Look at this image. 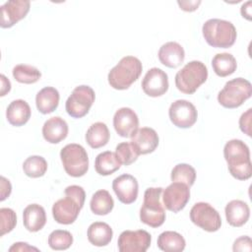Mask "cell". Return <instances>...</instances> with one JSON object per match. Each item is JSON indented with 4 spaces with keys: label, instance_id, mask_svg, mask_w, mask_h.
Segmentation results:
<instances>
[{
    "label": "cell",
    "instance_id": "cell-19",
    "mask_svg": "<svg viewBox=\"0 0 252 252\" xmlns=\"http://www.w3.org/2000/svg\"><path fill=\"white\" fill-rule=\"evenodd\" d=\"M68 131L67 122L59 116L49 118L42 126V136L50 144H58L63 141L67 137Z\"/></svg>",
    "mask_w": 252,
    "mask_h": 252
},
{
    "label": "cell",
    "instance_id": "cell-6",
    "mask_svg": "<svg viewBox=\"0 0 252 252\" xmlns=\"http://www.w3.org/2000/svg\"><path fill=\"white\" fill-rule=\"evenodd\" d=\"M251 94V83L244 78H235L225 83L218 94V101L225 108H236L242 105Z\"/></svg>",
    "mask_w": 252,
    "mask_h": 252
},
{
    "label": "cell",
    "instance_id": "cell-21",
    "mask_svg": "<svg viewBox=\"0 0 252 252\" xmlns=\"http://www.w3.org/2000/svg\"><path fill=\"white\" fill-rule=\"evenodd\" d=\"M224 213L227 222L235 227L245 224L250 217L249 206L241 200H232L228 202L225 206Z\"/></svg>",
    "mask_w": 252,
    "mask_h": 252
},
{
    "label": "cell",
    "instance_id": "cell-40",
    "mask_svg": "<svg viewBox=\"0 0 252 252\" xmlns=\"http://www.w3.org/2000/svg\"><path fill=\"white\" fill-rule=\"evenodd\" d=\"M38 251V249L36 247L31 246L29 245L27 242H16L14 243L10 248L9 251L10 252H16V251H20V252H27V251Z\"/></svg>",
    "mask_w": 252,
    "mask_h": 252
},
{
    "label": "cell",
    "instance_id": "cell-30",
    "mask_svg": "<svg viewBox=\"0 0 252 252\" xmlns=\"http://www.w3.org/2000/svg\"><path fill=\"white\" fill-rule=\"evenodd\" d=\"M91 211L97 216H105L109 214L113 207L114 201L107 190L101 189L96 191L90 202Z\"/></svg>",
    "mask_w": 252,
    "mask_h": 252
},
{
    "label": "cell",
    "instance_id": "cell-31",
    "mask_svg": "<svg viewBox=\"0 0 252 252\" xmlns=\"http://www.w3.org/2000/svg\"><path fill=\"white\" fill-rule=\"evenodd\" d=\"M25 174L32 178H38L45 174L47 170V161L40 156H31L23 163Z\"/></svg>",
    "mask_w": 252,
    "mask_h": 252
},
{
    "label": "cell",
    "instance_id": "cell-2",
    "mask_svg": "<svg viewBox=\"0 0 252 252\" xmlns=\"http://www.w3.org/2000/svg\"><path fill=\"white\" fill-rule=\"evenodd\" d=\"M207 43L216 48H228L235 42L237 32L233 24L221 19H210L202 27Z\"/></svg>",
    "mask_w": 252,
    "mask_h": 252
},
{
    "label": "cell",
    "instance_id": "cell-43",
    "mask_svg": "<svg viewBox=\"0 0 252 252\" xmlns=\"http://www.w3.org/2000/svg\"><path fill=\"white\" fill-rule=\"evenodd\" d=\"M0 78H1V93H0V95L4 96L7 93L10 92V90H11V83L5 77V75H3V74L0 76Z\"/></svg>",
    "mask_w": 252,
    "mask_h": 252
},
{
    "label": "cell",
    "instance_id": "cell-5",
    "mask_svg": "<svg viewBox=\"0 0 252 252\" xmlns=\"http://www.w3.org/2000/svg\"><path fill=\"white\" fill-rule=\"evenodd\" d=\"M208 69L197 60L190 61L175 75V86L183 94H192L207 81Z\"/></svg>",
    "mask_w": 252,
    "mask_h": 252
},
{
    "label": "cell",
    "instance_id": "cell-41",
    "mask_svg": "<svg viewBox=\"0 0 252 252\" xmlns=\"http://www.w3.org/2000/svg\"><path fill=\"white\" fill-rule=\"evenodd\" d=\"M12 191V186L10 181L5 178L4 176H1V201H4L5 199H7Z\"/></svg>",
    "mask_w": 252,
    "mask_h": 252
},
{
    "label": "cell",
    "instance_id": "cell-13",
    "mask_svg": "<svg viewBox=\"0 0 252 252\" xmlns=\"http://www.w3.org/2000/svg\"><path fill=\"white\" fill-rule=\"evenodd\" d=\"M142 89L144 93L152 97L164 94L168 90V76L159 68H151L142 81Z\"/></svg>",
    "mask_w": 252,
    "mask_h": 252
},
{
    "label": "cell",
    "instance_id": "cell-22",
    "mask_svg": "<svg viewBox=\"0 0 252 252\" xmlns=\"http://www.w3.org/2000/svg\"><path fill=\"white\" fill-rule=\"evenodd\" d=\"M23 223L31 232L40 230L46 223V214L43 207L38 204L27 206L23 212Z\"/></svg>",
    "mask_w": 252,
    "mask_h": 252
},
{
    "label": "cell",
    "instance_id": "cell-9",
    "mask_svg": "<svg viewBox=\"0 0 252 252\" xmlns=\"http://www.w3.org/2000/svg\"><path fill=\"white\" fill-rule=\"evenodd\" d=\"M190 220L202 229L215 232L220 228L221 219L218 211L209 203H196L190 211Z\"/></svg>",
    "mask_w": 252,
    "mask_h": 252
},
{
    "label": "cell",
    "instance_id": "cell-35",
    "mask_svg": "<svg viewBox=\"0 0 252 252\" xmlns=\"http://www.w3.org/2000/svg\"><path fill=\"white\" fill-rule=\"evenodd\" d=\"M115 154L124 165H130L137 160L139 155L130 142H122L116 146Z\"/></svg>",
    "mask_w": 252,
    "mask_h": 252
},
{
    "label": "cell",
    "instance_id": "cell-36",
    "mask_svg": "<svg viewBox=\"0 0 252 252\" xmlns=\"http://www.w3.org/2000/svg\"><path fill=\"white\" fill-rule=\"evenodd\" d=\"M1 217V236L12 231L17 223L16 213L10 208H1L0 209Z\"/></svg>",
    "mask_w": 252,
    "mask_h": 252
},
{
    "label": "cell",
    "instance_id": "cell-3",
    "mask_svg": "<svg viewBox=\"0 0 252 252\" xmlns=\"http://www.w3.org/2000/svg\"><path fill=\"white\" fill-rule=\"evenodd\" d=\"M142 70V63L137 57L125 56L109 71L108 83L115 90H126L139 79Z\"/></svg>",
    "mask_w": 252,
    "mask_h": 252
},
{
    "label": "cell",
    "instance_id": "cell-42",
    "mask_svg": "<svg viewBox=\"0 0 252 252\" xmlns=\"http://www.w3.org/2000/svg\"><path fill=\"white\" fill-rule=\"evenodd\" d=\"M177 4L183 11L193 12L196 9H198L199 5L201 4V1H177Z\"/></svg>",
    "mask_w": 252,
    "mask_h": 252
},
{
    "label": "cell",
    "instance_id": "cell-12",
    "mask_svg": "<svg viewBox=\"0 0 252 252\" xmlns=\"http://www.w3.org/2000/svg\"><path fill=\"white\" fill-rule=\"evenodd\" d=\"M190 187L181 182H172L163 191V206L170 212L178 213L185 208L190 199Z\"/></svg>",
    "mask_w": 252,
    "mask_h": 252
},
{
    "label": "cell",
    "instance_id": "cell-33",
    "mask_svg": "<svg viewBox=\"0 0 252 252\" xmlns=\"http://www.w3.org/2000/svg\"><path fill=\"white\" fill-rule=\"evenodd\" d=\"M170 178L172 182H181L191 187L196 180V170L188 163H178L172 168Z\"/></svg>",
    "mask_w": 252,
    "mask_h": 252
},
{
    "label": "cell",
    "instance_id": "cell-15",
    "mask_svg": "<svg viewBox=\"0 0 252 252\" xmlns=\"http://www.w3.org/2000/svg\"><path fill=\"white\" fill-rule=\"evenodd\" d=\"M112 189L118 200L126 205L136 201L139 192L137 179L131 174H122L112 182Z\"/></svg>",
    "mask_w": 252,
    "mask_h": 252
},
{
    "label": "cell",
    "instance_id": "cell-14",
    "mask_svg": "<svg viewBox=\"0 0 252 252\" xmlns=\"http://www.w3.org/2000/svg\"><path fill=\"white\" fill-rule=\"evenodd\" d=\"M29 0H10L1 6V28L8 29L24 19L30 11Z\"/></svg>",
    "mask_w": 252,
    "mask_h": 252
},
{
    "label": "cell",
    "instance_id": "cell-44",
    "mask_svg": "<svg viewBox=\"0 0 252 252\" xmlns=\"http://www.w3.org/2000/svg\"><path fill=\"white\" fill-rule=\"evenodd\" d=\"M251 4H252L251 1H247L240 8V13H241L242 17L247 19L248 21L251 20Z\"/></svg>",
    "mask_w": 252,
    "mask_h": 252
},
{
    "label": "cell",
    "instance_id": "cell-28",
    "mask_svg": "<svg viewBox=\"0 0 252 252\" xmlns=\"http://www.w3.org/2000/svg\"><path fill=\"white\" fill-rule=\"evenodd\" d=\"M158 247L165 252L183 251L186 245L184 237L176 231H163L158 237Z\"/></svg>",
    "mask_w": 252,
    "mask_h": 252
},
{
    "label": "cell",
    "instance_id": "cell-25",
    "mask_svg": "<svg viewBox=\"0 0 252 252\" xmlns=\"http://www.w3.org/2000/svg\"><path fill=\"white\" fill-rule=\"evenodd\" d=\"M87 235L89 241L93 245L102 247L110 243L113 236V231L110 225L106 222L95 221L89 226Z\"/></svg>",
    "mask_w": 252,
    "mask_h": 252
},
{
    "label": "cell",
    "instance_id": "cell-37",
    "mask_svg": "<svg viewBox=\"0 0 252 252\" xmlns=\"http://www.w3.org/2000/svg\"><path fill=\"white\" fill-rule=\"evenodd\" d=\"M64 193H65V196H68L74 199L80 205L81 208L84 207L85 200H86V193L83 187L79 185H70L65 188Z\"/></svg>",
    "mask_w": 252,
    "mask_h": 252
},
{
    "label": "cell",
    "instance_id": "cell-26",
    "mask_svg": "<svg viewBox=\"0 0 252 252\" xmlns=\"http://www.w3.org/2000/svg\"><path fill=\"white\" fill-rule=\"evenodd\" d=\"M109 138V130L103 122H95L92 124L86 133V141L93 149H98L105 146L108 143Z\"/></svg>",
    "mask_w": 252,
    "mask_h": 252
},
{
    "label": "cell",
    "instance_id": "cell-38",
    "mask_svg": "<svg viewBox=\"0 0 252 252\" xmlns=\"http://www.w3.org/2000/svg\"><path fill=\"white\" fill-rule=\"evenodd\" d=\"M232 250L236 251H252V240L249 236H240L233 242Z\"/></svg>",
    "mask_w": 252,
    "mask_h": 252
},
{
    "label": "cell",
    "instance_id": "cell-10",
    "mask_svg": "<svg viewBox=\"0 0 252 252\" xmlns=\"http://www.w3.org/2000/svg\"><path fill=\"white\" fill-rule=\"evenodd\" d=\"M168 115L172 124L182 129L192 127L198 118V112L195 105L186 99H177L173 101L169 106Z\"/></svg>",
    "mask_w": 252,
    "mask_h": 252
},
{
    "label": "cell",
    "instance_id": "cell-11",
    "mask_svg": "<svg viewBox=\"0 0 252 252\" xmlns=\"http://www.w3.org/2000/svg\"><path fill=\"white\" fill-rule=\"evenodd\" d=\"M151 241V234L144 229L124 230L118 237L117 245L120 252H145Z\"/></svg>",
    "mask_w": 252,
    "mask_h": 252
},
{
    "label": "cell",
    "instance_id": "cell-18",
    "mask_svg": "<svg viewBox=\"0 0 252 252\" xmlns=\"http://www.w3.org/2000/svg\"><path fill=\"white\" fill-rule=\"evenodd\" d=\"M158 142L159 139L158 133L150 127L138 128L130 141L139 156L153 153L158 148Z\"/></svg>",
    "mask_w": 252,
    "mask_h": 252
},
{
    "label": "cell",
    "instance_id": "cell-1",
    "mask_svg": "<svg viewBox=\"0 0 252 252\" xmlns=\"http://www.w3.org/2000/svg\"><path fill=\"white\" fill-rule=\"evenodd\" d=\"M223 157L229 173L238 180H247L252 176V163L248 146L241 140L233 139L224 145Z\"/></svg>",
    "mask_w": 252,
    "mask_h": 252
},
{
    "label": "cell",
    "instance_id": "cell-17",
    "mask_svg": "<svg viewBox=\"0 0 252 252\" xmlns=\"http://www.w3.org/2000/svg\"><path fill=\"white\" fill-rule=\"evenodd\" d=\"M81 209L80 205L74 199L66 196L53 204L52 216L58 223L71 224L77 220Z\"/></svg>",
    "mask_w": 252,
    "mask_h": 252
},
{
    "label": "cell",
    "instance_id": "cell-39",
    "mask_svg": "<svg viewBox=\"0 0 252 252\" xmlns=\"http://www.w3.org/2000/svg\"><path fill=\"white\" fill-rule=\"evenodd\" d=\"M251 114L252 109H247L239 118V128L247 136H251Z\"/></svg>",
    "mask_w": 252,
    "mask_h": 252
},
{
    "label": "cell",
    "instance_id": "cell-27",
    "mask_svg": "<svg viewBox=\"0 0 252 252\" xmlns=\"http://www.w3.org/2000/svg\"><path fill=\"white\" fill-rule=\"evenodd\" d=\"M121 162L118 159L115 153L110 151H105L98 154L94 160L95 171L99 175H110L118 170L121 166Z\"/></svg>",
    "mask_w": 252,
    "mask_h": 252
},
{
    "label": "cell",
    "instance_id": "cell-4",
    "mask_svg": "<svg viewBox=\"0 0 252 252\" xmlns=\"http://www.w3.org/2000/svg\"><path fill=\"white\" fill-rule=\"evenodd\" d=\"M163 189L150 187L144 193V202L140 209V220L151 227H158L165 220L164 207L160 202Z\"/></svg>",
    "mask_w": 252,
    "mask_h": 252
},
{
    "label": "cell",
    "instance_id": "cell-34",
    "mask_svg": "<svg viewBox=\"0 0 252 252\" xmlns=\"http://www.w3.org/2000/svg\"><path fill=\"white\" fill-rule=\"evenodd\" d=\"M73 243L71 232L63 229L53 230L48 236V245L53 250H66Z\"/></svg>",
    "mask_w": 252,
    "mask_h": 252
},
{
    "label": "cell",
    "instance_id": "cell-32",
    "mask_svg": "<svg viewBox=\"0 0 252 252\" xmlns=\"http://www.w3.org/2000/svg\"><path fill=\"white\" fill-rule=\"evenodd\" d=\"M13 77L14 79L22 84H33L36 83L40 77V71L31 65L19 64L13 68Z\"/></svg>",
    "mask_w": 252,
    "mask_h": 252
},
{
    "label": "cell",
    "instance_id": "cell-24",
    "mask_svg": "<svg viewBox=\"0 0 252 252\" xmlns=\"http://www.w3.org/2000/svg\"><path fill=\"white\" fill-rule=\"evenodd\" d=\"M59 92L55 88L45 87L36 94V108L42 114H49L57 108L59 104Z\"/></svg>",
    "mask_w": 252,
    "mask_h": 252
},
{
    "label": "cell",
    "instance_id": "cell-7",
    "mask_svg": "<svg viewBox=\"0 0 252 252\" xmlns=\"http://www.w3.org/2000/svg\"><path fill=\"white\" fill-rule=\"evenodd\" d=\"M60 158L66 173L81 177L89 169V157L85 148L79 144H68L60 151Z\"/></svg>",
    "mask_w": 252,
    "mask_h": 252
},
{
    "label": "cell",
    "instance_id": "cell-29",
    "mask_svg": "<svg viewBox=\"0 0 252 252\" xmlns=\"http://www.w3.org/2000/svg\"><path fill=\"white\" fill-rule=\"evenodd\" d=\"M212 67L219 77H227L237 68L236 59L230 53H218L212 59Z\"/></svg>",
    "mask_w": 252,
    "mask_h": 252
},
{
    "label": "cell",
    "instance_id": "cell-23",
    "mask_svg": "<svg viewBox=\"0 0 252 252\" xmlns=\"http://www.w3.org/2000/svg\"><path fill=\"white\" fill-rule=\"evenodd\" d=\"M31 114V107L24 99L13 100L6 109V118L8 122L16 127L25 125L30 120Z\"/></svg>",
    "mask_w": 252,
    "mask_h": 252
},
{
    "label": "cell",
    "instance_id": "cell-20",
    "mask_svg": "<svg viewBox=\"0 0 252 252\" xmlns=\"http://www.w3.org/2000/svg\"><path fill=\"white\" fill-rule=\"evenodd\" d=\"M158 56L160 63L164 66L168 68H177L183 63L185 52L179 43L168 41L160 46Z\"/></svg>",
    "mask_w": 252,
    "mask_h": 252
},
{
    "label": "cell",
    "instance_id": "cell-8",
    "mask_svg": "<svg viewBox=\"0 0 252 252\" xmlns=\"http://www.w3.org/2000/svg\"><path fill=\"white\" fill-rule=\"evenodd\" d=\"M94 98V91L90 86H78L66 100V111L73 118H82L89 112Z\"/></svg>",
    "mask_w": 252,
    "mask_h": 252
},
{
    "label": "cell",
    "instance_id": "cell-16",
    "mask_svg": "<svg viewBox=\"0 0 252 252\" xmlns=\"http://www.w3.org/2000/svg\"><path fill=\"white\" fill-rule=\"evenodd\" d=\"M113 126L119 136L129 138L138 130L139 118L132 108L121 107L114 113Z\"/></svg>",
    "mask_w": 252,
    "mask_h": 252
}]
</instances>
